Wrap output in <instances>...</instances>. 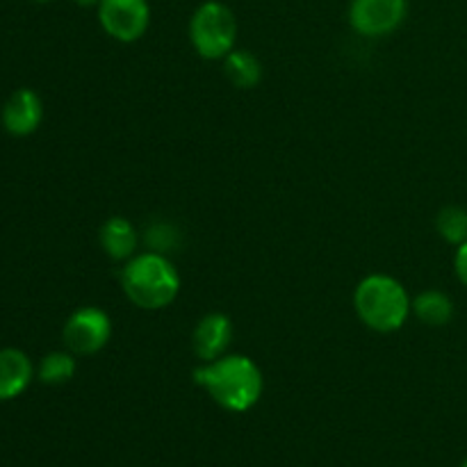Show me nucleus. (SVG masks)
<instances>
[{
  "instance_id": "nucleus-3",
  "label": "nucleus",
  "mask_w": 467,
  "mask_h": 467,
  "mask_svg": "<svg viewBox=\"0 0 467 467\" xmlns=\"http://www.w3.org/2000/svg\"><path fill=\"white\" fill-rule=\"evenodd\" d=\"M354 308L360 322L377 333H395L413 313V299L397 278L369 274L356 285Z\"/></svg>"
},
{
  "instance_id": "nucleus-20",
  "label": "nucleus",
  "mask_w": 467,
  "mask_h": 467,
  "mask_svg": "<svg viewBox=\"0 0 467 467\" xmlns=\"http://www.w3.org/2000/svg\"><path fill=\"white\" fill-rule=\"evenodd\" d=\"M461 467H467V459L463 461V463H461Z\"/></svg>"
},
{
  "instance_id": "nucleus-14",
  "label": "nucleus",
  "mask_w": 467,
  "mask_h": 467,
  "mask_svg": "<svg viewBox=\"0 0 467 467\" xmlns=\"http://www.w3.org/2000/svg\"><path fill=\"white\" fill-rule=\"evenodd\" d=\"M76 377V358L71 351H50L39 360L36 379L46 386H62Z\"/></svg>"
},
{
  "instance_id": "nucleus-13",
  "label": "nucleus",
  "mask_w": 467,
  "mask_h": 467,
  "mask_svg": "<svg viewBox=\"0 0 467 467\" xmlns=\"http://www.w3.org/2000/svg\"><path fill=\"white\" fill-rule=\"evenodd\" d=\"M223 73L231 80V85L240 89H254L263 80V64L249 50H231L223 57Z\"/></svg>"
},
{
  "instance_id": "nucleus-15",
  "label": "nucleus",
  "mask_w": 467,
  "mask_h": 467,
  "mask_svg": "<svg viewBox=\"0 0 467 467\" xmlns=\"http://www.w3.org/2000/svg\"><path fill=\"white\" fill-rule=\"evenodd\" d=\"M436 228L441 237L450 244L461 246L467 242V210L461 205H445L436 217Z\"/></svg>"
},
{
  "instance_id": "nucleus-17",
  "label": "nucleus",
  "mask_w": 467,
  "mask_h": 467,
  "mask_svg": "<svg viewBox=\"0 0 467 467\" xmlns=\"http://www.w3.org/2000/svg\"><path fill=\"white\" fill-rule=\"evenodd\" d=\"M454 272H456V276H459V281L467 287V242H463L461 246H456Z\"/></svg>"
},
{
  "instance_id": "nucleus-11",
  "label": "nucleus",
  "mask_w": 467,
  "mask_h": 467,
  "mask_svg": "<svg viewBox=\"0 0 467 467\" xmlns=\"http://www.w3.org/2000/svg\"><path fill=\"white\" fill-rule=\"evenodd\" d=\"M99 242L108 258L117 260V263H128L132 255H137L140 235H137V228L126 217H109L100 226Z\"/></svg>"
},
{
  "instance_id": "nucleus-6",
  "label": "nucleus",
  "mask_w": 467,
  "mask_h": 467,
  "mask_svg": "<svg viewBox=\"0 0 467 467\" xmlns=\"http://www.w3.org/2000/svg\"><path fill=\"white\" fill-rule=\"evenodd\" d=\"M96 12H99L100 27L108 32V36L121 44H132L149 30V0H100Z\"/></svg>"
},
{
  "instance_id": "nucleus-12",
  "label": "nucleus",
  "mask_w": 467,
  "mask_h": 467,
  "mask_svg": "<svg viewBox=\"0 0 467 467\" xmlns=\"http://www.w3.org/2000/svg\"><path fill=\"white\" fill-rule=\"evenodd\" d=\"M413 315L427 327H447L454 317V301L442 290H424L413 299Z\"/></svg>"
},
{
  "instance_id": "nucleus-1",
  "label": "nucleus",
  "mask_w": 467,
  "mask_h": 467,
  "mask_svg": "<svg viewBox=\"0 0 467 467\" xmlns=\"http://www.w3.org/2000/svg\"><path fill=\"white\" fill-rule=\"evenodd\" d=\"M217 406L231 413H246L263 397V372L254 358L244 354H226L213 363H203L192 374Z\"/></svg>"
},
{
  "instance_id": "nucleus-4",
  "label": "nucleus",
  "mask_w": 467,
  "mask_h": 467,
  "mask_svg": "<svg viewBox=\"0 0 467 467\" xmlns=\"http://www.w3.org/2000/svg\"><path fill=\"white\" fill-rule=\"evenodd\" d=\"M190 41L203 59H223L235 50L237 18L226 3L205 0L190 18Z\"/></svg>"
},
{
  "instance_id": "nucleus-19",
  "label": "nucleus",
  "mask_w": 467,
  "mask_h": 467,
  "mask_svg": "<svg viewBox=\"0 0 467 467\" xmlns=\"http://www.w3.org/2000/svg\"><path fill=\"white\" fill-rule=\"evenodd\" d=\"M35 3H41V5H44V3H53V0H35Z\"/></svg>"
},
{
  "instance_id": "nucleus-8",
  "label": "nucleus",
  "mask_w": 467,
  "mask_h": 467,
  "mask_svg": "<svg viewBox=\"0 0 467 467\" xmlns=\"http://www.w3.org/2000/svg\"><path fill=\"white\" fill-rule=\"evenodd\" d=\"M44 119V103H41L39 94L27 87L16 89L3 105L0 112V121L3 128L14 137H27L41 126Z\"/></svg>"
},
{
  "instance_id": "nucleus-7",
  "label": "nucleus",
  "mask_w": 467,
  "mask_h": 467,
  "mask_svg": "<svg viewBox=\"0 0 467 467\" xmlns=\"http://www.w3.org/2000/svg\"><path fill=\"white\" fill-rule=\"evenodd\" d=\"M409 16V0H351L349 26L363 36L392 35Z\"/></svg>"
},
{
  "instance_id": "nucleus-9",
  "label": "nucleus",
  "mask_w": 467,
  "mask_h": 467,
  "mask_svg": "<svg viewBox=\"0 0 467 467\" xmlns=\"http://www.w3.org/2000/svg\"><path fill=\"white\" fill-rule=\"evenodd\" d=\"M233 340V322L223 313H210L201 319L192 333V351L203 363L226 356V349Z\"/></svg>"
},
{
  "instance_id": "nucleus-18",
  "label": "nucleus",
  "mask_w": 467,
  "mask_h": 467,
  "mask_svg": "<svg viewBox=\"0 0 467 467\" xmlns=\"http://www.w3.org/2000/svg\"><path fill=\"white\" fill-rule=\"evenodd\" d=\"M73 3H76L78 7H82V9H89V7H99L100 0H73Z\"/></svg>"
},
{
  "instance_id": "nucleus-10",
  "label": "nucleus",
  "mask_w": 467,
  "mask_h": 467,
  "mask_svg": "<svg viewBox=\"0 0 467 467\" xmlns=\"http://www.w3.org/2000/svg\"><path fill=\"white\" fill-rule=\"evenodd\" d=\"M35 379V365L21 349H0V401L21 397Z\"/></svg>"
},
{
  "instance_id": "nucleus-5",
  "label": "nucleus",
  "mask_w": 467,
  "mask_h": 467,
  "mask_svg": "<svg viewBox=\"0 0 467 467\" xmlns=\"http://www.w3.org/2000/svg\"><path fill=\"white\" fill-rule=\"evenodd\" d=\"M112 337V319L103 308L82 306L73 310L62 328V340L73 356H94Z\"/></svg>"
},
{
  "instance_id": "nucleus-2",
  "label": "nucleus",
  "mask_w": 467,
  "mask_h": 467,
  "mask_svg": "<svg viewBox=\"0 0 467 467\" xmlns=\"http://www.w3.org/2000/svg\"><path fill=\"white\" fill-rule=\"evenodd\" d=\"M123 295L141 310H162L176 301L181 276L171 260L158 251L132 255L121 269Z\"/></svg>"
},
{
  "instance_id": "nucleus-16",
  "label": "nucleus",
  "mask_w": 467,
  "mask_h": 467,
  "mask_svg": "<svg viewBox=\"0 0 467 467\" xmlns=\"http://www.w3.org/2000/svg\"><path fill=\"white\" fill-rule=\"evenodd\" d=\"M173 242H176V231L169 228L167 223H155L149 231V244L153 246V251L162 254V251L171 249Z\"/></svg>"
}]
</instances>
